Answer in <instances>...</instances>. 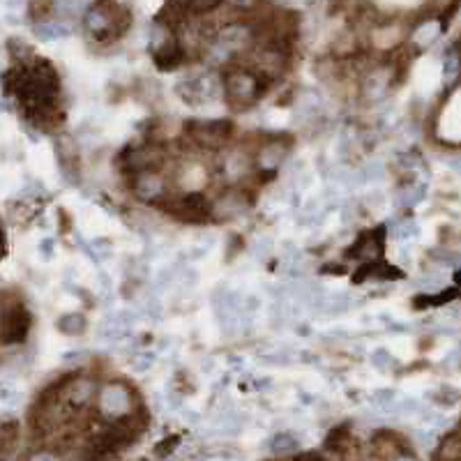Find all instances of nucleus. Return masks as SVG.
Here are the masks:
<instances>
[{
  "instance_id": "nucleus-1",
  "label": "nucleus",
  "mask_w": 461,
  "mask_h": 461,
  "mask_svg": "<svg viewBox=\"0 0 461 461\" xmlns=\"http://www.w3.org/2000/svg\"><path fill=\"white\" fill-rule=\"evenodd\" d=\"M83 23L88 35L97 42H111L118 39L132 23V14L121 3L113 0H97L83 14Z\"/></svg>"
},
{
  "instance_id": "nucleus-2",
  "label": "nucleus",
  "mask_w": 461,
  "mask_h": 461,
  "mask_svg": "<svg viewBox=\"0 0 461 461\" xmlns=\"http://www.w3.org/2000/svg\"><path fill=\"white\" fill-rule=\"evenodd\" d=\"M224 90L226 97L238 106H247L261 95L259 78L249 74V71H230L224 78Z\"/></svg>"
},
{
  "instance_id": "nucleus-3",
  "label": "nucleus",
  "mask_w": 461,
  "mask_h": 461,
  "mask_svg": "<svg viewBox=\"0 0 461 461\" xmlns=\"http://www.w3.org/2000/svg\"><path fill=\"white\" fill-rule=\"evenodd\" d=\"M249 39H252V30L247 23H228V26L219 30L217 39L212 42V53L221 58V55H228L230 51L240 49Z\"/></svg>"
},
{
  "instance_id": "nucleus-4",
  "label": "nucleus",
  "mask_w": 461,
  "mask_h": 461,
  "mask_svg": "<svg viewBox=\"0 0 461 461\" xmlns=\"http://www.w3.org/2000/svg\"><path fill=\"white\" fill-rule=\"evenodd\" d=\"M178 92L187 104L198 106L214 97V92H217V81L210 76H192L178 83Z\"/></svg>"
},
{
  "instance_id": "nucleus-5",
  "label": "nucleus",
  "mask_w": 461,
  "mask_h": 461,
  "mask_svg": "<svg viewBox=\"0 0 461 461\" xmlns=\"http://www.w3.org/2000/svg\"><path fill=\"white\" fill-rule=\"evenodd\" d=\"M132 406V392L123 383H111L99 392V408L109 418H121Z\"/></svg>"
},
{
  "instance_id": "nucleus-6",
  "label": "nucleus",
  "mask_w": 461,
  "mask_h": 461,
  "mask_svg": "<svg viewBox=\"0 0 461 461\" xmlns=\"http://www.w3.org/2000/svg\"><path fill=\"white\" fill-rule=\"evenodd\" d=\"M95 394V380L88 376H76L71 378L65 387V399L71 406H85Z\"/></svg>"
},
{
  "instance_id": "nucleus-7",
  "label": "nucleus",
  "mask_w": 461,
  "mask_h": 461,
  "mask_svg": "<svg viewBox=\"0 0 461 461\" xmlns=\"http://www.w3.org/2000/svg\"><path fill=\"white\" fill-rule=\"evenodd\" d=\"M134 194L143 198V201H155L157 196L164 194V182L160 176H155V173L143 171L134 178Z\"/></svg>"
},
{
  "instance_id": "nucleus-8",
  "label": "nucleus",
  "mask_w": 461,
  "mask_h": 461,
  "mask_svg": "<svg viewBox=\"0 0 461 461\" xmlns=\"http://www.w3.org/2000/svg\"><path fill=\"white\" fill-rule=\"evenodd\" d=\"M71 33V26L67 21L60 19H39L35 23V35L42 39V42H55V39H62Z\"/></svg>"
},
{
  "instance_id": "nucleus-9",
  "label": "nucleus",
  "mask_w": 461,
  "mask_h": 461,
  "mask_svg": "<svg viewBox=\"0 0 461 461\" xmlns=\"http://www.w3.org/2000/svg\"><path fill=\"white\" fill-rule=\"evenodd\" d=\"M441 33H443V23L436 19H429V21L418 23V28L413 30V35H411V42L415 44L418 49H427V46H432L436 39L441 37Z\"/></svg>"
},
{
  "instance_id": "nucleus-10",
  "label": "nucleus",
  "mask_w": 461,
  "mask_h": 461,
  "mask_svg": "<svg viewBox=\"0 0 461 461\" xmlns=\"http://www.w3.org/2000/svg\"><path fill=\"white\" fill-rule=\"evenodd\" d=\"M208 212H210V205H208V201H205L201 194H189V196H185V201L180 203L182 219L198 221V219H203Z\"/></svg>"
},
{
  "instance_id": "nucleus-11",
  "label": "nucleus",
  "mask_w": 461,
  "mask_h": 461,
  "mask_svg": "<svg viewBox=\"0 0 461 461\" xmlns=\"http://www.w3.org/2000/svg\"><path fill=\"white\" fill-rule=\"evenodd\" d=\"M196 137L198 141L208 143V146H219L226 139L228 125L226 123H196Z\"/></svg>"
},
{
  "instance_id": "nucleus-12",
  "label": "nucleus",
  "mask_w": 461,
  "mask_h": 461,
  "mask_svg": "<svg viewBox=\"0 0 461 461\" xmlns=\"http://www.w3.org/2000/svg\"><path fill=\"white\" fill-rule=\"evenodd\" d=\"M300 448V441L296 439L293 434H275L273 439L268 441V450L273 452V455H291V452H296Z\"/></svg>"
},
{
  "instance_id": "nucleus-13",
  "label": "nucleus",
  "mask_w": 461,
  "mask_h": 461,
  "mask_svg": "<svg viewBox=\"0 0 461 461\" xmlns=\"http://www.w3.org/2000/svg\"><path fill=\"white\" fill-rule=\"evenodd\" d=\"M443 76L448 83H455L457 78L461 76V49L459 46H452L445 53V60H443Z\"/></svg>"
},
{
  "instance_id": "nucleus-14",
  "label": "nucleus",
  "mask_w": 461,
  "mask_h": 461,
  "mask_svg": "<svg viewBox=\"0 0 461 461\" xmlns=\"http://www.w3.org/2000/svg\"><path fill=\"white\" fill-rule=\"evenodd\" d=\"M351 307V298L346 293H335V296H325L323 298V305H321V312L325 314H341Z\"/></svg>"
},
{
  "instance_id": "nucleus-15",
  "label": "nucleus",
  "mask_w": 461,
  "mask_h": 461,
  "mask_svg": "<svg viewBox=\"0 0 461 461\" xmlns=\"http://www.w3.org/2000/svg\"><path fill=\"white\" fill-rule=\"evenodd\" d=\"M425 196H427V187L418 182V185H411V187L404 189L401 196H399V205L401 208H413V205L422 201Z\"/></svg>"
},
{
  "instance_id": "nucleus-16",
  "label": "nucleus",
  "mask_w": 461,
  "mask_h": 461,
  "mask_svg": "<svg viewBox=\"0 0 461 461\" xmlns=\"http://www.w3.org/2000/svg\"><path fill=\"white\" fill-rule=\"evenodd\" d=\"M397 401H399V399H397V394L392 390H378V392H373V397H371V404L380 413H392Z\"/></svg>"
},
{
  "instance_id": "nucleus-17",
  "label": "nucleus",
  "mask_w": 461,
  "mask_h": 461,
  "mask_svg": "<svg viewBox=\"0 0 461 461\" xmlns=\"http://www.w3.org/2000/svg\"><path fill=\"white\" fill-rule=\"evenodd\" d=\"M282 157H284V150L280 146H268L263 148V153L259 155V164L263 166V169H275V166L282 162Z\"/></svg>"
},
{
  "instance_id": "nucleus-18",
  "label": "nucleus",
  "mask_w": 461,
  "mask_h": 461,
  "mask_svg": "<svg viewBox=\"0 0 461 461\" xmlns=\"http://www.w3.org/2000/svg\"><path fill=\"white\" fill-rule=\"evenodd\" d=\"M224 169L228 178H240L245 171H247V162L240 155H228L224 160Z\"/></svg>"
},
{
  "instance_id": "nucleus-19",
  "label": "nucleus",
  "mask_w": 461,
  "mask_h": 461,
  "mask_svg": "<svg viewBox=\"0 0 461 461\" xmlns=\"http://www.w3.org/2000/svg\"><path fill=\"white\" fill-rule=\"evenodd\" d=\"M390 233L394 235V238H399V240H411L413 235L418 233V224L413 219H404V221H397V224H392L390 226Z\"/></svg>"
},
{
  "instance_id": "nucleus-20",
  "label": "nucleus",
  "mask_w": 461,
  "mask_h": 461,
  "mask_svg": "<svg viewBox=\"0 0 461 461\" xmlns=\"http://www.w3.org/2000/svg\"><path fill=\"white\" fill-rule=\"evenodd\" d=\"M58 328H60L62 332H67V335H76V332H81V330L85 328V321H83V316H78V314L65 316V319H60Z\"/></svg>"
},
{
  "instance_id": "nucleus-21",
  "label": "nucleus",
  "mask_w": 461,
  "mask_h": 461,
  "mask_svg": "<svg viewBox=\"0 0 461 461\" xmlns=\"http://www.w3.org/2000/svg\"><path fill=\"white\" fill-rule=\"evenodd\" d=\"M420 411V401L418 399H413V397H406V399H401V401H397L394 404V415H399V418H404V415H415V413Z\"/></svg>"
},
{
  "instance_id": "nucleus-22",
  "label": "nucleus",
  "mask_w": 461,
  "mask_h": 461,
  "mask_svg": "<svg viewBox=\"0 0 461 461\" xmlns=\"http://www.w3.org/2000/svg\"><path fill=\"white\" fill-rule=\"evenodd\" d=\"M360 176H362V182H376L385 176V166L380 162H371L369 166H364L360 171Z\"/></svg>"
},
{
  "instance_id": "nucleus-23",
  "label": "nucleus",
  "mask_w": 461,
  "mask_h": 461,
  "mask_svg": "<svg viewBox=\"0 0 461 461\" xmlns=\"http://www.w3.org/2000/svg\"><path fill=\"white\" fill-rule=\"evenodd\" d=\"M371 364L373 367H378V369H387V367H392L394 360H392V355L385 351V348H378V351L371 353Z\"/></svg>"
},
{
  "instance_id": "nucleus-24",
  "label": "nucleus",
  "mask_w": 461,
  "mask_h": 461,
  "mask_svg": "<svg viewBox=\"0 0 461 461\" xmlns=\"http://www.w3.org/2000/svg\"><path fill=\"white\" fill-rule=\"evenodd\" d=\"M0 399H3V406H17L21 401V392L17 387H10V385H3V390H0Z\"/></svg>"
},
{
  "instance_id": "nucleus-25",
  "label": "nucleus",
  "mask_w": 461,
  "mask_h": 461,
  "mask_svg": "<svg viewBox=\"0 0 461 461\" xmlns=\"http://www.w3.org/2000/svg\"><path fill=\"white\" fill-rule=\"evenodd\" d=\"M153 362H155V355H153V353H139V355L132 357V367L139 369V371L150 369V367H153Z\"/></svg>"
},
{
  "instance_id": "nucleus-26",
  "label": "nucleus",
  "mask_w": 461,
  "mask_h": 461,
  "mask_svg": "<svg viewBox=\"0 0 461 461\" xmlns=\"http://www.w3.org/2000/svg\"><path fill=\"white\" fill-rule=\"evenodd\" d=\"M226 3L230 7H235V10H240V12H249L259 5V0H226Z\"/></svg>"
},
{
  "instance_id": "nucleus-27",
  "label": "nucleus",
  "mask_w": 461,
  "mask_h": 461,
  "mask_svg": "<svg viewBox=\"0 0 461 461\" xmlns=\"http://www.w3.org/2000/svg\"><path fill=\"white\" fill-rule=\"evenodd\" d=\"M418 441H420V445H425V448L434 445V441H436L434 429H420V432H418Z\"/></svg>"
},
{
  "instance_id": "nucleus-28",
  "label": "nucleus",
  "mask_w": 461,
  "mask_h": 461,
  "mask_svg": "<svg viewBox=\"0 0 461 461\" xmlns=\"http://www.w3.org/2000/svg\"><path fill=\"white\" fill-rule=\"evenodd\" d=\"M30 461H58V459H55V455H51V452H37V455L30 457Z\"/></svg>"
},
{
  "instance_id": "nucleus-29",
  "label": "nucleus",
  "mask_w": 461,
  "mask_h": 461,
  "mask_svg": "<svg viewBox=\"0 0 461 461\" xmlns=\"http://www.w3.org/2000/svg\"><path fill=\"white\" fill-rule=\"evenodd\" d=\"M92 249L95 252H99V254H109L111 252V247L104 242V240H97V242H92Z\"/></svg>"
},
{
  "instance_id": "nucleus-30",
  "label": "nucleus",
  "mask_w": 461,
  "mask_h": 461,
  "mask_svg": "<svg viewBox=\"0 0 461 461\" xmlns=\"http://www.w3.org/2000/svg\"><path fill=\"white\" fill-rule=\"evenodd\" d=\"M83 357V353H67L65 355V362H78Z\"/></svg>"
},
{
  "instance_id": "nucleus-31",
  "label": "nucleus",
  "mask_w": 461,
  "mask_h": 461,
  "mask_svg": "<svg viewBox=\"0 0 461 461\" xmlns=\"http://www.w3.org/2000/svg\"><path fill=\"white\" fill-rule=\"evenodd\" d=\"M450 3H455V0H436V5H441V7L450 5Z\"/></svg>"
},
{
  "instance_id": "nucleus-32",
  "label": "nucleus",
  "mask_w": 461,
  "mask_h": 461,
  "mask_svg": "<svg viewBox=\"0 0 461 461\" xmlns=\"http://www.w3.org/2000/svg\"><path fill=\"white\" fill-rule=\"evenodd\" d=\"M397 461H413V459H406V457H401V459H397Z\"/></svg>"
}]
</instances>
